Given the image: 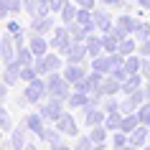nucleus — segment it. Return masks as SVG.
Masks as SVG:
<instances>
[{
  "mask_svg": "<svg viewBox=\"0 0 150 150\" xmlns=\"http://www.w3.org/2000/svg\"><path fill=\"white\" fill-rule=\"evenodd\" d=\"M148 137H150L148 125H142V127H137V130L130 132V145H135V148H145V145H148Z\"/></svg>",
  "mask_w": 150,
  "mask_h": 150,
  "instance_id": "1",
  "label": "nucleus"
},
{
  "mask_svg": "<svg viewBox=\"0 0 150 150\" xmlns=\"http://www.w3.org/2000/svg\"><path fill=\"white\" fill-rule=\"evenodd\" d=\"M59 132H69V135H74V132H76L74 120H71V117H59Z\"/></svg>",
  "mask_w": 150,
  "mask_h": 150,
  "instance_id": "2",
  "label": "nucleus"
},
{
  "mask_svg": "<svg viewBox=\"0 0 150 150\" xmlns=\"http://www.w3.org/2000/svg\"><path fill=\"white\" fill-rule=\"evenodd\" d=\"M89 137H92V142H94V145H104V140H107V132H104V127H94Z\"/></svg>",
  "mask_w": 150,
  "mask_h": 150,
  "instance_id": "3",
  "label": "nucleus"
},
{
  "mask_svg": "<svg viewBox=\"0 0 150 150\" xmlns=\"http://www.w3.org/2000/svg\"><path fill=\"white\" fill-rule=\"evenodd\" d=\"M41 94H43V84H38V81H36V84H31V87H28V99H33V102H36V99H41Z\"/></svg>",
  "mask_w": 150,
  "mask_h": 150,
  "instance_id": "4",
  "label": "nucleus"
},
{
  "mask_svg": "<svg viewBox=\"0 0 150 150\" xmlns=\"http://www.w3.org/2000/svg\"><path fill=\"white\" fill-rule=\"evenodd\" d=\"M120 130L130 135L132 130H137V120H135V117H122V127H120Z\"/></svg>",
  "mask_w": 150,
  "mask_h": 150,
  "instance_id": "5",
  "label": "nucleus"
},
{
  "mask_svg": "<svg viewBox=\"0 0 150 150\" xmlns=\"http://www.w3.org/2000/svg\"><path fill=\"white\" fill-rule=\"evenodd\" d=\"M28 127H31L33 132H36V135L41 137V132H43V125H41V117H36V115H31V117H28Z\"/></svg>",
  "mask_w": 150,
  "mask_h": 150,
  "instance_id": "6",
  "label": "nucleus"
},
{
  "mask_svg": "<svg viewBox=\"0 0 150 150\" xmlns=\"http://www.w3.org/2000/svg\"><path fill=\"white\" fill-rule=\"evenodd\" d=\"M13 150H25V140H23V132L21 130L13 135Z\"/></svg>",
  "mask_w": 150,
  "mask_h": 150,
  "instance_id": "7",
  "label": "nucleus"
},
{
  "mask_svg": "<svg viewBox=\"0 0 150 150\" xmlns=\"http://www.w3.org/2000/svg\"><path fill=\"white\" fill-rule=\"evenodd\" d=\"M43 117L59 120V104H48V107H43Z\"/></svg>",
  "mask_w": 150,
  "mask_h": 150,
  "instance_id": "8",
  "label": "nucleus"
},
{
  "mask_svg": "<svg viewBox=\"0 0 150 150\" xmlns=\"http://www.w3.org/2000/svg\"><path fill=\"white\" fill-rule=\"evenodd\" d=\"M76 150H94L92 137H81V140H76Z\"/></svg>",
  "mask_w": 150,
  "mask_h": 150,
  "instance_id": "9",
  "label": "nucleus"
},
{
  "mask_svg": "<svg viewBox=\"0 0 150 150\" xmlns=\"http://www.w3.org/2000/svg\"><path fill=\"white\" fill-rule=\"evenodd\" d=\"M41 137H43V140H48L51 145H54V142H59V132H56V130H43V132H41Z\"/></svg>",
  "mask_w": 150,
  "mask_h": 150,
  "instance_id": "10",
  "label": "nucleus"
},
{
  "mask_svg": "<svg viewBox=\"0 0 150 150\" xmlns=\"http://www.w3.org/2000/svg\"><path fill=\"white\" fill-rule=\"evenodd\" d=\"M87 122H89V125H99V122H102V112H89Z\"/></svg>",
  "mask_w": 150,
  "mask_h": 150,
  "instance_id": "11",
  "label": "nucleus"
},
{
  "mask_svg": "<svg viewBox=\"0 0 150 150\" xmlns=\"http://www.w3.org/2000/svg\"><path fill=\"white\" fill-rule=\"evenodd\" d=\"M107 127H122V117H120V115H112L110 122H107Z\"/></svg>",
  "mask_w": 150,
  "mask_h": 150,
  "instance_id": "12",
  "label": "nucleus"
},
{
  "mask_svg": "<svg viewBox=\"0 0 150 150\" xmlns=\"http://www.w3.org/2000/svg\"><path fill=\"white\" fill-rule=\"evenodd\" d=\"M140 122L142 125H150V107H145V110L140 112Z\"/></svg>",
  "mask_w": 150,
  "mask_h": 150,
  "instance_id": "13",
  "label": "nucleus"
},
{
  "mask_svg": "<svg viewBox=\"0 0 150 150\" xmlns=\"http://www.w3.org/2000/svg\"><path fill=\"white\" fill-rule=\"evenodd\" d=\"M51 150H71V148H69V145H64V142H54Z\"/></svg>",
  "mask_w": 150,
  "mask_h": 150,
  "instance_id": "14",
  "label": "nucleus"
},
{
  "mask_svg": "<svg viewBox=\"0 0 150 150\" xmlns=\"http://www.w3.org/2000/svg\"><path fill=\"white\" fill-rule=\"evenodd\" d=\"M69 79H79V69H69Z\"/></svg>",
  "mask_w": 150,
  "mask_h": 150,
  "instance_id": "15",
  "label": "nucleus"
},
{
  "mask_svg": "<svg viewBox=\"0 0 150 150\" xmlns=\"http://www.w3.org/2000/svg\"><path fill=\"white\" fill-rule=\"evenodd\" d=\"M97 69H110V61H97Z\"/></svg>",
  "mask_w": 150,
  "mask_h": 150,
  "instance_id": "16",
  "label": "nucleus"
},
{
  "mask_svg": "<svg viewBox=\"0 0 150 150\" xmlns=\"http://www.w3.org/2000/svg\"><path fill=\"white\" fill-rule=\"evenodd\" d=\"M125 150H142V148H135V145H127Z\"/></svg>",
  "mask_w": 150,
  "mask_h": 150,
  "instance_id": "17",
  "label": "nucleus"
},
{
  "mask_svg": "<svg viewBox=\"0 0 150 150\" xmlns=\"http://www.w3.org/2000/svg\"><path fill=\"white\" fill-rule=\"evenodd\" d=\"M94 150H104V145H94Z\"/></svg>",
  "mask_w": 150,
  "mask_h": 150,
  "instance_id": "18",
  "label": "nucleus"
},
{
  "mask_svg": "<svg viewBox=\"0 0 150 150\" xmlns=\"http://www.w3.org/2000/svg\"><path fill=\"white\" fill-rule=\"evenodd\" d=\"M25 150H36V148H33V145H25Z\"/></svg>",
  "mask_w": 150,
  "mask_h": 150,
  "instance_id": "19",
  "label": "nucleus"
},
{
  "mask_svg": "<svg viewBox=\"0 0 150 150\" xmlns=\"http://www.w3.org/2000/svg\"><path fill=\"white\" fill-rule=\"evenodd\" d=\"M142 150H150V145H145V148H142Z\"/></svg>",
  "mask_w": 150,
  "mask_h": 150,
  "instance_id": "20",
  "label": "nucleus"
},
{
  "mask_svg": "<svg viewBox=\"0 0 150 150\" xmlns=\"http://www.w3.org/2000/svg\"><path fill=\"white\" fill-rule=\"evenodd\" d=\"M148 94H150V89H148Z\"/></svg>",
  "mask_w": 150,
  "mask_h": 150,
  "instance_id": "21",
  "label": "nucleus"
}]
</instances>
